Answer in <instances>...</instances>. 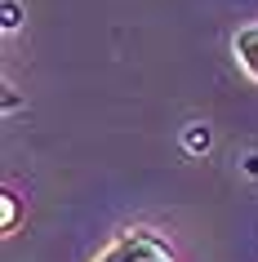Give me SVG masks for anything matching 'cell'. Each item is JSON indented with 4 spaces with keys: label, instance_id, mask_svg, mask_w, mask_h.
Segmentation results:
<instances>
[{
    "label": "cell",
    "instance_id": "obj_1",
    "mask_svg": "<svg viewBox=\"0 0 258 262\" xmlns=\"http://www.w3.org/2000/svg\"><path fill=\"white\" fill-rule=\"evenodd\" d=\"M165 258H174V253H169V245H165L161 235H151V231H125L98 262H165Z\"/></svg>",
    "mask_w": 258,
    "mask_h": 262
},
{
    "label": "cell",
    "instance_id": "obj_2",
    "mask_svg": "<svg viewBox=\"0 0 258 262\" xmlns=\"http://www.w3.org/2000/svg\"><path fill=\"white\" fill-rule=\"evenodd\" d=\"M231 49H236L241 71L249 76V80H258V27H241V31H236V40H231Z\"/></svg>",
    "mask_w": 258,
    "mask_h": 262
},
{
    "label": "cell",
    "instance_id": "obj_3",
    "mask_svg": "<svg viewBox=\"0 0 258 262\" xmlns=\"http://www.w3.org/2000/svg\"><path fill=\"white\" fill-rule=\"evenodd\" d=\"M0 200H5V222H0V231L9 235V231L18 227V195H14V191H5Z\"/></svg>",
    "mask_w": 258,
    "mask_h": 262
},
{
    "label": "cell",
    "instance_id": "obj_4",
    "mask_svg": "<svg viewBox=\"0 0 258 262\" xmlns=\"http://www.w3.org/2000/svg\"><path fill=\"white\" fill-rule=\"evenodd\" d=\"M187 147H191V151H205V147H209V134H201V124L187 134Z\"/></svg>",
    "mask_w": 258,
    "mask_h": 262
},
{
    "label": "cell",
    "instance_id": "obj_5",
    "mask_svg": "<svg viewBox=\"0 0 258 262\" xmlns=\"http://www.w3.org/2000/svg\"><path fill=\"white\" fill-rule=\"evenodd\" d=\"M14 27H18V5L9 0V5H5V31H14Z\"/></svg>",
    "mask_w": 258,
    "mask_h": 262
},
{
    "label": "cell",
    "instance_id": "obj_6",
    "mask_svg": "<svg viewBox=\"0 0 258 262\" xmlns=\"http://www.w3.org/2000/svg\"><path fill=\"white\" fill-rule=\"evenodd\" d=\"M165 262H174V258H165Z\"/></svg>",
    "mask_w": 258,
    "mask_h": 262
}]
</instances>
